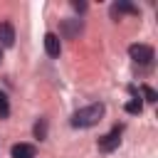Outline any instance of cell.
I'll list each match as a JSON object with an SVG mask.
<instances>
[{
	"label": "cell",
	"instance_id": "ba28073f",
	"mask_svg": "<svg viewBox=\"0 0 158 158\" xmlns=\"http://www.w3.org/2000/svg\"><path fill=\"white\" fill-rule=\"evenodd\" d=\"M79 30H81V22L79 20H64L62 22V35L64 37H74Z\"/></svg>",
	"mask_w": 158,
	"mask_h": 158
},
{
	"label": "cell",
	"instance_id": "7a4b0ae2",
	"mask_svg": "<svg viewBox=\"0 0 158 158\" xmlns=\"http://www.w3.org/2000/svg\"><path fill=\"white\" fill-rule=\"evenodd\" d=\"M121 131H123V126H114L106 136H101L99 138V151L101 153H114L116 148H118V143H121Z\"/></svg>",
	"mask_w": 158,
	"mask_h": 158
},
{
	"label": "cell",
	"instance_id": "6da1fadb",
	"mask_svg": "<svg viewBox=\"0 0 158 158\" xmlns=\"http://www.w3.org/2000/svg\"><path fill=\"white\" fill-rule=\"evenodd\" d=\"M104 111H106V106H104L101 101H99V104H89V106L74 111V116H72V126H74V128H89V126H96V123L101 121Z\"/></svg>",
	"mask_w": 158,
	"mask_h": 158
},
{
	"label": "cell",
	"instance_id": "3957f363",
	"mask_svg": "<svg viewBox=\"0 0 158 158\" xmlns=\"http://www.w3.org/2000/svg\"><path fill=\"white\" fill-rule=\"evenodd\" d=\"M128 54L136 64H151L153 62V47H148V44H131Z\"/></svg>",
	"mask_w": 158,
	"mask_h": 158
},
{
	"label": "cell",
	"instance_id": "5bb4252c",
	"mask_svg": "<svg viewBox=\"0 0 158 158\" xmlns=\"http://www.w3.org/2000/svg\"><path fill=\"white\" fill-rule=\"evenodd\" d=\"M0 62H2V49H0Z\"/></svg>",
	"mask_w": 158,
	"mask_h": 158
},
{
	"label": "cell",
	"instance_id": "7c38bea8",
	"mask_svg": "<svg viewBox=\"0 0 158 158\" xmlns=\"http://www.w3.org/2000/svg\"><path fill=\"white\" fill-rule=\"evenodd\" d=\"M141 94H143V96H146V101H151V104H153V101H158L156 89H151L148 84H141Z\"/></svg>",
	"mask_w": 158,
	"mask_h": 158
},
{
	"label": "cell",
	"instance_id": "4fadbf2b",
	"mask_svg": "<svg viewBox=\"0 0 158 158\" xmlns=\"http://www.w3.org/2000/svg\"><path fill=\"white\" fill-rule=\"evenodd\" d=\"M72 5H74V10H79V12H81V10H86V2H79V0H74Z\"/></svg>",
	"mask_w": 158,
	"mask_h": 158
},
{
	"label": "cell",
	"instance_id": "52a82bcc",
	"mask_svg": "<svg viewBox=\"0 0 158 158\" xmlns=\"http://www.w3.org/2000/svg\"><path fill=\"white\" fill-rule=\"evenodd\" d=\"M121 12L138 15V7H136V5H131V2H114V5H111V17H118Z\"/></svg>",
	"mask_w": 158,
	"mask_h": 158
},
{
	"label": "cell",
	"instance_id": "8fae6325",
	"mask_svg": "<svg viewBox=\"0 0 158 158\" xmlns=\"http://www.w3.org/2000/svg\"><path fill=\"white\" fill-rule=\"evenodd\" d=\"M10 116V101L5 96V91H0V118H7Z\"/></svg>",
	"mask_w": 158,
	"mask_h": 158
},
{
	"label": "cell",
	"instance_id": "30bf717a",
	"mask_svg": "<svg viewBox=\"0 0 158 158\" xmlns=\"http://www.w3.org/2000/svg\"><path fill=\"white\" fill-rule=\"evenodd\" d=\"M35 138H40V141L47 138V121H44V118H40V121L35 123Z\"/></svg>",
	"mask_w": 158,
	"mask_h": 158
},
{
	"label": "cell",
	"instance_id": "5b68a950",
	"mask_svg": "<svg viewBox=\"0 0 158 158\" xmlns=\"http://www.w3.org/2000/svg\"><path fill=\"white\" fill-rule=\"evenodd\" d=\"M0 44L2 47H12L15 44V27L10 22H0Z\"/></svg>",
	"mask_w": 158,
	"mask_h": 158
},
{
	"label": "cell",
	"instance_id": "277c9868",
	"mask_svg": "<svg viewBox=\"0 0 158 158\" xmlns=\"http://www.w3.org/2000/svg\"><path fill=\"white\" fill-rule=\"evenodd\" d=\"M44 52H47L49 57H59V52H62L59 35H54V32H47V35H44Z\"/></svg>",
	"mask_w": 158,
	"mask_h": 158
},
{
	"label": "cell",
	"instance_id": "9c48e42d",
	"mask_svg": "<svg viewBox=\"0 0 158 158\" xmlns=\"http://www.w3.org/2000/svg\"><path fill=\"white\" fill-rule=\"evenodd\" d=\"M123 109H126V114H141L143 111V104H141V99H131V101L123 104Z\"/></svg>",
	"mask_w": 158,
	"mask_h": 158
},
{
	"label": "cell",
	"instance_id": "8992f818",
	"mask_svg": "<svg viewBox=\"0 0 158 158\" xmlns=\"http://www.w3.org/2000/svg\"><path fill=\"white\" fill-rule=\"evenodd\" d=\"M10 156L12 158H35V146H30V143H15L10 148Z\"/></svg>",
	"mask_w": 158,
	"mask_h": 158
}]
</instances>
